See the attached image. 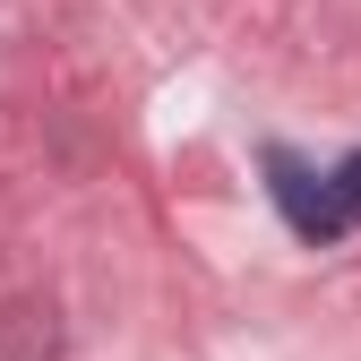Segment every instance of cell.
Listing matches in <instances>:
<instances>
[{
  "mask_svg": "<svg viewBox=\"0 0 361 361\" xmlns=\"http://www.w3.org/2000/svg\"><path fill=\"white\" fill-rule=\"evenodd\" d=\"M267 190H276V207H284V224L301 241H344V215H336V198H327V172H310L293 147H267Z\"/></svg>",
  "mask_w": 361,
  "mask_h": 361,
  "instance_id": "1",
  "label": "cell"
},
{
  "mask_svg": "<svg viewBox=\"0 0 361 361\" xmlns=\"http://www.w3.org/2000/svg\"><path fill=\"white\" fill-rule=\"evenodd\" d=\"M327 198H336V215H344V233H361V155H344V164L327 172Z\"/></svg>",
  "mask_w": 361,
  "mask_h": 361,
  "instance_id": "2",
  "label": "cell"
}]
</instances>
